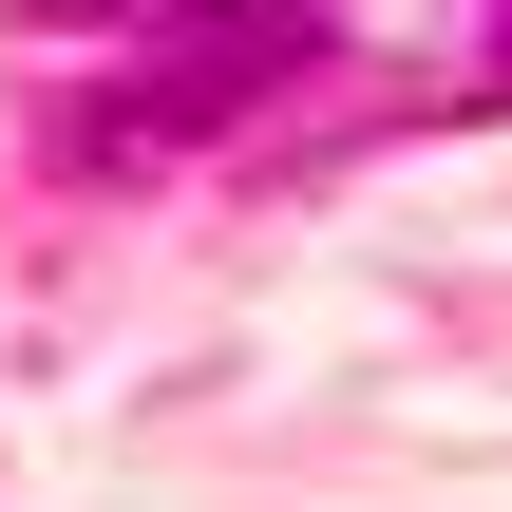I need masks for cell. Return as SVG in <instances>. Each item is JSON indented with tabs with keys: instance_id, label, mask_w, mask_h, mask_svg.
<instances>
[{
	"instance_id": "6da1fadb",
	"label": "cell",
	"mask_w": 512,
	"mask_h": 512,
	"mask_svg": "<svg viewBox=\"0 0 512 512\" xmlns=\"http://www.w3.org/2000/svg\"><path fill=\"white\" fill-rule=\"evenodd\" d=\"M304 57H323V19H304V0H209V19H152V57L76 114V171H171V152L247 133L266 95H304Z\"/></svg>"
},
{
	"instance_id": "7a4b0ae2",
	"label": "cell",
	"mask_w": 512,
	"mask_h": 512,
	"mask_svg": "<svg viewBox=\"0 0 512 512\" xmlns=\"http://www.w3.org/2000/svg\"><path fill=\"white\" fill-rule=\"evenodd\" d=\"M19 19H95V0H19Z\"/></svg>"
}]
</instances>
